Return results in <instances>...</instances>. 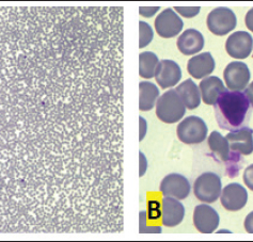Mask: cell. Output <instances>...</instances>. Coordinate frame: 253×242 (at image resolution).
Returning a JSON list of instances; mask_svg holds the SVG:
<instances>
[{"instance_id": "cell-1", "label": "cell", "mask_w": 253, "mask_h": 242, "mask_svg": "<svg viewBox=\"0 0 253 242\" xmlns=\"http://www.w3.org/2000/svg\"><path fill=\"white\" fill-rule=\"evenodd\" d=\"M219 127L234 131L246 127L249 122L252 106L243 92L225 90L214 105Z\"/></svg>"}, {"instance_id": "cell-2", "label": "cell", "mask_w": 253, "mask_h": 242, "mask_svg": "<svg viewBox=\"0 0 253 242\" xmlns=\"http://www.w3.org/2000/svg\"><path fill=\"white\" fill-rule=\"evenodd\" d=\"M186 107L175 89H170L159 96L156 103V116L164 123L174 124L185 116Z\"/></svg>"}, {"instance_id": "cell-3", "label": "cell", "mask_w": 253, "mask_h": 242, "mask_svg": "<svg viewBox=\"0 0 253 242\" xmlns=\"http://www.w3.org/2000/svg\"><path fill=\"white\" fill-rule=\"evenodd\" d=\"M222 181L219 175L212 172H206L200 175L194 184L195 197L203 203H214L220 198Z\"/></svg>"}, {"instance_id": "cell-4", "label": "cell", "mask_w": 253, "mask_h": 242, "mask_svg": "<svg viewBox=\"0 0 253 242\" xmlns=\"http://www.w3.org/2000/svg\"><path fill=\"white\" fill-rule=\"evenodd\" d=\"M208 126L204 121L195 116L184 119L176 128L178 139L186 144H199L203 142L208 137Z\"/></svg>"}, {"instance_id": "cell-5", "label": "cell", "mask_w": 253, "mask_h": 242, "mask_svg": "<svg viewBox=\"0 0 253 242\" xmlns=\"http://www.w3.org/2000/svg\"><path fill=\"white\" fill-rule=\"evenodd\" d=\"M209 30L216 36H225L236 28L237 18L235 13L225 6H219L210 12L206 19Z\"/></svg>"}, {"instance_id": "cell-6", "label": "cell", "mask_w": 253, "mask_h": 242, "mask_svg": "<svg viewBox=\"0 0 253 242\" xmlns=\"http://www.w3.org/2000/svg\"><path fill=\"white\" fill-rule=\"evenodd\" d=\"M250 77L247 64L239 61L230 62L223 72V78L229 91H244L249 84Z\"/></svg>"}, {"instance_id": "cell-7", "label": "cell", "mask_w": 253, "mask_h": 242, "mask_svg": "<svg viewBox=\"0 0 253 242\" xmlns=\"http://www.w3.org/2000/svg\"><path fill=\"white\" fill-rule=\"evenodd\" d=\"M161 192L166 198L185 200L189 196L191 186L189 180L178 173H172L166 176L161 183Z\"/></svg>"}, {"instance_id": "cell-8", "label": "cell", "mask_w": 253, "mask_h": 242, "mask_svg": "<svg viewBox=\"0 0 253 242\" xmlns=\"http://www.w3.org/2000/svg\"><path fill=\"white\" fill-rule=\"evenodd\" d=\"M184 23L173 9L164 10L155 19V29L159 37L171 39L178 36L183 30Z\"/></svg>"}, {"instance_id": "cell-9", "label": "cell", "mask_w": 253, "mask_h": 242, "mask_svg": "<svg viewBox=\"0 0 253 242\" xmlns=\"http://www.w3.org/2000/svg\"><path fill=\"white\" fill-rule=\"evenodd\" d=\"M225 49L230 57L234 59H246L253 49V39L246 31H236L231 35L225 42Z\"/></svg>"}, {"instance_id": "cell-10", "label": "cell", "mask_w": 253, "mask_h": 242, "mask_svg": "<svg viewBox=\"0 0 253 242\" xmlns=\"http://www.w3.org/2000/svg\"><path fill=\"white\" fill-rule=\"evenodd\" d=\"M221 205L229 211L243 209L248 202V193L245 188L237 183L225 186L221 191Z\"/></svg>"}, {"instance_id": "cell-11", "label": "cell", "mask_w": 253, "mask_h": 242, "mask_svg": "<svg viewBox=\"0 0 253 242\" xmlns=\"http://www.w3.org/2000/svg\"><path fill=\"white\" fill-rule=\"evenodd\" d=\"M154 77L162 89L173 88L182 79V70L179 65L172 60H162L156 67Z\"/></svg>"}, {"instance_id": "cell-12", "label": "cell", "mask_w": 253, "mask_h": 242, "mask_svg": "<svg viewBox=\"0 0 253 242\" xmlns=\"http://www.w3.org/2000/svg\"><path fill=\"white\" fill-rule=\"evenodd\" d=\"M220 222L218 212L210 205L201 204L195 208L194 224L200 233L211 234L217 230Z\"/></svg>"}, {"instance_id": "cell-13", "label": "cell", "mask_w": 253, "mask_h": 242, "mask_svg": "<svg viewBox=\"0 0 253 242\" xmlns=\"http://www.w3.org/2000/svg\"><path fill=\"white\" fill-rule=\"evenodd\" d=\"M225 138L229 141L230 151L238 155H248L253 153V130L250 127H243L241 129L230 131Z\"/></svg>"}, {"instance_id": "cell-14", "label": "cell", "mask_w": 253, "mask_h": 242, "mask_svg": "<svg viewBox=\"0 0 253 242\" xmlns=\"http://www.w3.org/2000/svg\"><path fill=\"white\" fill-rule=\"evenodd\" d=\"M162 219V206L158 201H149L148 211L139 213V232L140 233H162V226L157 223Z\"/></svg>"}, {"instance_id": "cell-15", "label": "cell", "mask_w": 253, "mask_h": 242, "mask_svg": "<svg viewBox=\"0 0 253 242\" xmlns=\"http://www.w3.org/2000/svg\"><path fill=\"white\" fill-rule=\"evenodd\" d=\"M215 60L211 52L200 53L192 57L187 63V71L189 75L196 79H203L209 77L215 70Z\"/></svg>"}, {"instance_id": "cell-16", "label": "cell", "mask_w": 253, "mask_h": 242, "mask_svg": "<svg viewBox=\"0 0 253 242\" xmlns=\"http://www.w3.org/2000/svg\"><path fill=\"white\" fill-rule=\"evenodd\" d=\"M177 48L185 56H192L200 52L204 47V37L196 29H187L177 39Z\"/></svg>"}, {"instance_id": "cell-17", "label": "cell", "mask_w": 253, "mask_h": 242, "mask_svg": "<svg viewBox=\"0 0 253 242\" xmlns=\"http://www.w3.org/2000/svg\"><path fill=\"white\" fill-rule=\"evenodd\" d=\"M185 216V208L176 199L166 198L163 200L162 222L165 226L174 227L181 224Z\"/></svg>"}, {"instance_id": "cell-18", "label": "cell", "mask_w": 253, "mask_h": 242, "mask_svg": "<svg viewBox=\"0 0 253 242\" xmlns=\"http://www.w3.org/2000/svg\"><path fill=\"white\" fill-rule=\"evenodd\" d=\"M199 89L203 102L210 106H214L220 94L226 90L222 80L217 76H209L202 79Z\"/></svg>"}, {"instance_id": "cell-19", "label": "cell", "mask_w": 253, "mask_h": 242, "mask_svg": "<svg viewBox=\"0 0 253 242\" xmlns=\"http://www.w3.org/2000/svg\"><path fill=\"white\" fill-rule=\"evenodd\" d=\"M175 91L182 98L186 109L194 110L201 104V92L192 79H187L178 84Z\"/></svg>"}, {"instance_id": "cell-20", "label": "cell", "mask_w": 253, "mask_h": 242, "mask_svg": "<svg viewBox=\"0 0 253 242\" xmlns=\"http://www.w3.org/2000/svg\"><path fill=\"white\" fill-rule=\"evenodd\" d=\"M159 98V89L153 82L141 81L139 83V109L150 111L156 106Z\"/></svg>"}, {"instance_id": "cell-21", "label": "cell", "mask_w": 253, "mask_h": 242, "mask_svg": "<svg viewBox=\"0 0 253 242\" xmlns=\"http://www.w3.org/2000/svg\"><path fill=\"white\" fill-rule=\"evenodd\" d=\"M209 146L214 154V157L222 162H229L231 160V151L229 141L220 132L212 131L209 137Z\"/></svg>"}, {"instance_id": "cell-22", "label": "cell", "mask_w": 253, "mask_h": 242, "mask_svg": "<svg viewBox=\"0 0 253 242\" xmlns=\"http://www.w3.org/2000/svg\"><path fill=\"white\" fill-rule=\"evenodd\" d=\"M159 59L156 53L152 51H144L139 55V75L144 79H151L155 76L156 67Z\"/></svg>"}, {"instance_id": "cell-23", "label": "cell", "mask_w": 253, "mask_h": 242, "mask_svg": "<svg viewBox=\"0 0 253 242\" xmlns=\"http://www.w3.org/2000/svg\"><path fill=\"white\" fill-rule=\"evenodd\" d=\"M154 38L152 27L145 22H139V48H144L148 46Z\"/></svg>"}, {"instance_id": "cell-24", "label": "cell", "mask_w": 253, "mask_h": 242, "mask_svg": "<svg viewBox=\"0 0 253 242\" xmlns=\"http://www.w3.org/2000/svg\"><path fill=\"white\" fill-rule=\"evenodd\" d=\"M174 10L182 16L191 18L199 14L201 8H200V6H175Z\"/></svg>"}, {"instance_id": "cell-25", "label": "cell", "mask_w": 253, "mask_h": 242, "mask_svg": "<svg viewBox=\"0 0 253 242\" xmlns=\"http://www.w3.org/2000/svg\"><path fill=\"white\" fill-rule=\"evenodd\" d=\"M244 183L251 191H253V164L249 165L244 173Z\"/></svg>"}, {"instance_id": "cell-26", "label": "cell", "mask_w": 253, "mask_h": 242, "mask_svg": "<svg viewBox=\"0 0 253 242\" xmlns=\"http://www.w3.org/2000/svg\"><path fill=\"white\" fill-rule=\"evenodd\" d=\"M157 11H159V6H140L139 8V13L144 17H152L156 14Z\"/></svg>"}, {"instance_id": "cell-27", "label": "cell", "mask_w": 253, "mask_h": 242, "mask_svg": "<svg viewBox=\"0 0 253 242\" xmlns=\"http://www.w3.org/2000/svg\"><path fill=\"white\" fill-rule=\"evenodd\" d=\"M139 163H140L139 164V176L142 177L148 169V160L142 152H139Z\"/></svg>"}, {"instance_id": "cell-28", "label": "cell", "mask_w": 253, "mask_h": 242, "mask_svg": "<svg viewBox=\"0 0 253 242\" xmlns=\"http://www.w3.org/2000/svg\"><path fill=\"white\" fill-rule=\"evenodd\" d=\"M148 130V124H146L145 119L142 117H139V141H142Z\"/></svg>"}, {"instance_id": "cell-29", "label": "cell", "mask_w": 253, "mask_h": 242, "mask_svg": "<svg viewBox=\"0 0 253 242\" xmlns=\"http://www.w3.org/2000/svg\"><path fill=\"white\" fill-rule=\"evenodd\" d=\"M244 226H245L246 232L253 234V211H251L248 216L246 217Z\"/></svg>"}, {"instance_id": "cell-30", "label": "cell", "mask_w": 253, "mask_h": 242, "mask_svg": "<svg viewBox=\"0 0 253 242\" xmlns=\"http://www.w3.org/2000/svg\"><path fill=\"white\" fill-rule=\"evenodd\" d=\"M245 23L246 26H247V28L253 32V8L250 11H248L247 14H246Z\"/></svg>"}, {"instance_id": "cell-31", "label": "cell", "mask_w": 253, "mask_h": 242, "mask_svg": "<svg viewBox=\"0 0 253 242\" xmlns=\"http://www.w3.org/2000/svg\"><path fill=\"white\" fill-rule=\"evenodd\" d=\"M244 93H245V95L247 96L249 103H250V105L252 106V108H253V81L250 84H248L247 88L245 89Z\"/></svg>"}]
</instances>
